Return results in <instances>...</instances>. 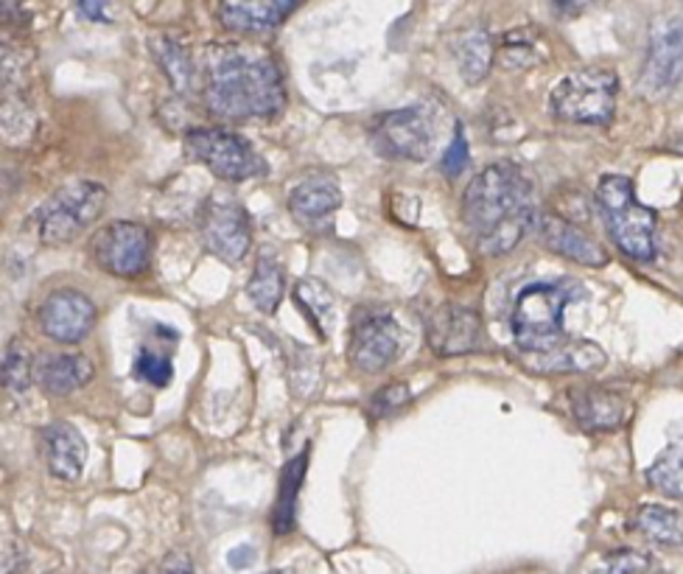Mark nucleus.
<instances>
[{
  "label": "nucleus",
  "mask_w": 683,
  "mask_h": 574,
  "mask_svg": "<svg viewBox=\"0 0 683 574\" xmlns=\"http://www.w3.org/2000/svg\"><path fill=\"white\" fill-rule=\"evenodd\" d=\"M49 574H56V572H49Z\"/></svg>",
  "instance_id": "nucleus-38"
},
{
  "label": "nucleus",
  "mask_w": 683,
  "mask_h": 574,
  "mask_svg": "<svg viewBox=\"0 0 683 574\" xmlns=\"http://www.w3.org/2000/svg\"><path fill=\"white\" fill-rule=\"evenodd\" d=\"M467 160H471V149H467L465 129L456 124L454 138H451V146H449V152L443 155V163H440V166H443L445 177H460V174L467 168Z\"/></svg>",
  "instance_id": "nucleus-34"
},
{
  "label": "nucleus",
  "mask_w": 683,
  "mask_h": 574,
  "mask_svg": "<svg viewBox=\"0 0 683 574\" xmlns=\"http://www.w3.org/2000/svg\"><path fill=\"white\" fill-rule=\"evenodd\" d=\"M432 107L414 104V107L383 113L372 124V146L381 157L390 160L420 163L432 155L434 135H438Z\"/></svg>",
  "instance_id": "nucleus-8"
},
{
  "label": "nucleus",
  "mask_w": 683,
  "mask_h": 574,
  "mask_svg": "<svg viewBox=\"0 0 683 574\" xmlns=\"http://www.w3.org/2000/svg\"><path fill=\"white\" fill-rule=\"evenodd\" d=\"M635 530L648 541L670 550H683V513L664 504H642L635 510Z\"/></svg>",
  "instance_id": "nucleus-24"
},
{
  "label": "nucleus",
  "mask_w": 683,
  "mask_h": 574,
  "mask_svg": "<svg viewBox=\"0 0 683 574\" xmlns=\"http://www.w3.org/2000/svg\"><path fill=\"white\" fill-rule=\"evenodd\" d=\"M648 482L653 491L683 504V426L648 468Z\"/></svg>",
  "instance_id": "nucleus-26"
},
{
  "label": "nucleus",
  "mask_w": 683,
  "mask_h": 574,
  "mask_svg": "<svg viewBox=\"0 0 683 574\" xmlns=\"http://www.w3.org/2000/svg\"><path fill=\"white\" fill-rule=\"evenodd\" d=\"M586 298V289L577 281L533 283L516 294L509 312V331L524 353H546L569 342L564 328V314L575 300Z\"/></svg>",
  "instance_id": "nucleus-3"
},
{
  "label": "nucleus",
  "mask_w": 683,
  "mask_h": 574,
  "mask_svg": "<svg viewBox=\"0 0 683 574\" xmlns=\"http://www.w3.org/2000/svg\"><path fill=\"white\" fill-rule=\"evenodd\" d=\"M597 205L613 244L633 261H653L659 216L635 199V188L624 174H606L597 186Z\"/></svg>",
  "instance_id": "nucleus-4"
},
{
  "label": "nucleus",
  "mask_w": 683,
  "mask_h": 574,
  "mask_svg": "<svg viewBox=\"0 0 683 574\" xmlns=\"http://www.w3.org/2000/svg\"><path fill=\"white\" fill-rule=\"evenodd\" d=\"M294 303L301 305L303 317L312 323V328L317 331L319 340H328V331L330 325H334V294H330V289L325 286L323 281H317V278H303V281H297V286H294L292 292Z\"/></svg>",
  "instance_id": "nucleus-27"
},
{
  "label": "nucleus",
  "mask_w": 683,
  "mask_h": 574,
  "mask_svg": "<svg viewBox=\"0 0 683 574\" xmlns=\"http://www.w3.org/2000/svg\"><path fill=\"white\" fill-rule=\"evenodd\" d=\"M36 320L49 340L60 342V345H76V342L87 340V334L96 325V305L78 289H56L42 300Z\"/></svg>",
  "instance_id": "nucleus-13"
},
{
  "label": "nucleus",
  "mask_w": 683,
  "mask_h": 574,
  "mask_svg": "<svg viewBox=\"0 0 683 574\" xmlns=\"http://www.w3.org/2000/svg\"><path fill=\"white\" fill-rule=\"evenodd\" d=\"M188 155L202 163L224 182H244L264 177L266 163L259 152L252 149L250 140L219 126H197L186 135Z\"/></svg>",
  "instance_id": "nucleus-7"
},
{
  "label": "nucleus",
  "mask_w": 683,
  "mask_h": 574,
  "mask_svg": "<svg viewBox=\"0 0 683 574\" xmlns=\"http://www.w3.org/2000/svg\"><path fill=\"white\" fill-rule=\"evenodd\" d=\"M40 455L51 477L60 482H76L87 460V440L67 420H54L40 429Z\"/></svg>",
  "instance_id": "nucleus-17"
},
{
  "label": "nucleus",
  "mask_w": 683,
  "mask_h": 574,
  "mask_svg": "<svg viewBox=\"0 0 683 574\" xmlns=\"http://www.w3.org/2000/svg\"><path fill=\"white\" fill-rule=\"evenodd\" d=\"M78 9H82L84 18L93 20V23H109V20H113L107 0H78Z\"/></svg>",
  "instance_id": "nucleus-37"
},
{
  "label": "nucleus",
  "mask_w": 683,
  "mask_h": 574,
  "mask_svg": "<svg viewBox=\"0 0 683 574\" xmlns=\"http://www.w3.org/2000/svg\"><path fill=\"white\" fill-rule=\"evenodd\" d=\"M650 568V555L639 550H617L602 555L591 574H644Z\"/></svg>",
  "instance_id": "nucleus-32"
},
{
  "label": "nucleus",
  "mask_w": 683,
  "mask_h": 574,
  "mask_svg": "<svg viewBox=\"0 0 683 574\" xmlns=\"http://www.w3.org/2000/svg\"><path fill=\"white\" fill-rule=\"evenodd\" d=\"M617 73L608 67H580L551 87L549 109L564 124L608 126L617 115Z\"/></svg>",
  "instance_id": "nucleus-5"
},
{
  "label": "nucleus",
  "mask_w": 683,
  "mask_h": 574,
  "mask_svg": "<svg viewBox=\"0 0 683 574\" xmlns=\"http://www.w3.org/2000/svg\"><path fill=\"white\" fill-rule=\"evenodd\" d=\"M571 415L586 431H617L630 418V401L619 389L582 384L569 389Z\"/></svg>",
  "instance_id": "nucleus-16"
},
{
  "label": "nucleus",
  "mask_w": 683,
  "mask_h": 574,
  "mask_svg": "<svg viewBox=\"0 0 683 574\" xmlns=\"http://www.w3.org/2000/svg\"><path fill=\"white\" fill-rule=\"evenodd\" d=\"M342 208V188L330 174H308L288 194V210L303 228H319Z\"/></svg>",
  "instance_id": "nucleus-19"
},
{
  "label": "nucleus",
  "mask_w": 683,
  "mask_h": 574,
  "mask_svg": "<svg viewBox=\"0 0 683 574\" xmlns=\"http://www.w3.org/2000/svg\"><path fill=\"white\" fill-rule=\"evenodd\" d=\"M91 255L98 270L115 278H138L151 263V236L138 222L104 225L91 241Z\"/></svg>",
  "instance_id": "nucleus-11"
},
{
  "label": "nucleus",
  "mask_w": 683,
  "mask_h": 574,
  "mask_svg": "<svg viewBox=\"0 0 683 574\" xmlns=\"http://www.w3.org/2000/svg\"><path fill=\"white\" fill-rule=\"evenodd\" d=\"M544 60V36L535 29H513L498 40L496 62L504 71H527Z\"/></svg>",
  "instance_id": "nucleus-28"
},
{
  "label": "nucleus",
  "mask_w": 683,
  "mask_h": 574,
  "mask_svg": "<svg viewBox=\"0 0 683 574\" xmlns=\"http://www.w3.org/2000/svg\"><path fill=\"white\" fill-rule=\"evenodd\" d=\"M535 228H538L540 241H544L551 252L569 258V261L580 263V267L600 270V267H606L608 263L606 247L593 239V236H588L582 228H577L575 222H569L566 216L544 210V213H538Z\"/></svg>",
  "instance_id": "nucleus-15"
},
{
  "label": "nucleus",
  "mask_w": 683,
  "mask_h": 574,
  "mask_svg": "<svg viewBox=\"0 0 683 574\" xmlns=\"http://www.w3.org/2000/svg\"><path fill=\"white\" fill-rule=\"evenodd\" d=\"M107 205V188L93 180H76L56 188L31 216L40 244L60 247L82 236Z\"/></svg>",
  "instance_id": "nucleus-6"
},
{
  "label": "nucleus",
  "mask_w": 683,
  "mask_h": 574,
  "mask_svg": "<svg viewBox=\"0 0 683 574\" xmlns=\"http://www.w3.org/2000/svg\"><path fill=\"white\" fill-rule=\"evenodd\" d=\"M160 574H193V561L186 550L168 552L160 563Z\"/></svg>",
  "instance_id": "nucleus-36"
},
{
  "label": "nucleus",
  "mask_w": 683,
  "mask_h": 574,
  "mask_svg": "<svg viewBox=\"0 0 683 574\" xmlns=\"http://www.w3.org/2000/svg\"><path fill=\"white\" fill-rule=\"evenodd\" d=\"M401 325L387 309H356L348 362L356 373H383L401 353Z\"/></svg>",
  "instance_id": "nucleus-9"
},
{
  "label": "nucleus",
  "mask_w": 683,
  "mask_h": 574,
  "mask_svg": "<svg viewBox=\"0 0 683 574\" xmlns=\"http://www.w3.org/2000/svg\"><path fill=\"white\" fill-rule=\"evenodd\" d=\"M31 378H34V365H31L29 347L20 340H12L3 353V384L14 395H20L31 387Z\"/></svg>",
  "instance_id": "nucleus-30"
},
{
  "label": "nucleus",
  "mask_w": 683,
  "mask_h": 574,
  "mask_svg": "<svg viewBox=\"0 0 683 574\" xmlns=\"http://www.w3.org/2000/svg\"><path fill=\"white\" fill-rule=\"evenodd\" d=\"M454 60L456 67H460V76L467 84H480L491 73L493 60H496V42H493L491 31L482 29V25L462 31L454 40Z\"/></svg>",
  "instance_id": "nucleus-23"
},
{
  "label": "nucleus",
  "mask_w": 683,
  "mask_h": 574,
  "mask_svg": "<svg viewBox=\"0 0 683 574\" xmlns=\"http://www.w3.org/2000/svg\"><path fill=\"white\" fill-rule=\"evenodd\" d=\"M308 455H312V449L306 446L301 455H294L286 462V468H283L281 482H277L275 508H272V530H275V535H288L294 524H297V497H301L303 479H306Z\"/></svg>",
  "instance_id": "nucleus-22"
},
{
  "label": "nucleus",
  "mask_w": 683,
  "mask_h": 574,
  "mask_svg": "<svg viewBox=\"0 0 683 574\" xmlns=\"http://www.w3.org/2000/svg\"><path fill=\"white\" fill-rule=\"evenodd\" d=\"M593 7V0H549L551 14L558 20H575Z\"/></svg>",
  "instance_id": "nucleus-35"
},
{
  "label": "nucleus",
  "mask_w": 683,
  "mask_h": 574,
  "mask_svg": "<svg viewBox=\"0 0 683 574\" xmlns=\"http://www.w3.org/2000/svg\"><path fill=\"white\" fill-rule=\"evenodd\" d=\"M199 233L210 255L224 263H239L250 250V216L230 194H210L199 208Z\"/></svg>",
  "instance_id": "nucleus-10"
},
{
  "label": "nucleus",
  "mask_w": 683,
  "mask_h": 574,
  "mask_svg": "<svg viewBox=\"0 0 683 574\" xmlns=\"http://www.w3.org/2000/svg\"><path fill=\"white\" fill-rule=\"evenodd\" d=\"M204 104L228 121L275 118L286 107L281 67L264 51L213 45L204 65Z\"/></svg>",
  "instance_id": "nucleus-2"
},
{
  "label": "nucleus",
  "mask_w": 683,
  "mask_h": 574,
  "mask_svg": "<svg viewBox=\"0 0 683 574\" xmlns=\"http://www.w3.org/2000/svg\"><path fill=\"white\" fill-rule=\"evenodd\" d=\"M683 84V20L661 18L650 29L648 60H644L639 91L650 98L666 96Z\"/></svg>",
  "instance_id": "nucleus-12"
},
{
  "label": "nucleus",
  "mask_w": 683,
  "mask_h": 574,
  "mask_svg": "<svg viewBox=\"0 0 683 574\" xmlns=\"http://www.w3.org/2000/svg\"><path fill=\"white\" fill-rule=\"evenodd\" d=\"M151 51H155V60L157 65H160V71L166 73L168 84H171L177 93H191L193 82H197V65H193L191 54L182 49L180 42L171 40V36H155V40H151Z\"/></svg>",
  "instance_id": "nucleus-29"
},
{
  "label": "nucleus",
  "mask_w": 683,
  "mask_h": 574,
  "mask_svg": "<svg viewBox=\"0 0 683 574\" xmlns=\"http://www.w3.org/2000/svg\"><path fill=\"white\" fill-rule=\"evenodd\" d=\"M425 342H429L432 353L440 356V359L474 353L482 342L480 314L460 303L440 305V309L432 312L429 323H425Z\"/></svg>",
  "instance_id": "nucleus-14"
},
{
  "label": "nucleus",
  "mask_w": 683,
  "mask_h": 574,
  "mask_svg": "<svg viewBox=\"0 0 683 574\" xmlns=\"http://www.w3.org/2000/svg\"><path fill=\"white\" fill-rule=\"evenodd\" d=\"M409 395L412 393H409V387L403 382L387 384V387L378 389V393L370 398L367 415H370V420L387 418V415H392L396 409H401L403 404H409Z\"/></svg>",
  "instance_id": "nucleus-33"
},
{
  "label": "nucleus",
  "mask_w": 683,
  "mask_h": 574,
  "mask_svg": "<svg viewBox=\"0 0 683 574\" xmlns=\"http://www.w3.org/2000/svg\"><path fill=\"white\" fill-rule=\"evenodd\" d=\"M533 199V180L518 163H491L465 188L462 222L476 236L485 255H507L522 244L529 228L538 222Z\"/></svg>",
  "instance_id": "nucleus-1"
},
{
  "label": "nucleus",
  "mask_w": 683,
  "mask_h": 574,
  "mask_svg": "<svg viewBox=\"0 0 683 574\" xmlns=\"http://www.w3.org/2000/svg\"><path fill=\"white\" fill-rule=\"evenodd\" d=\"M133 373L135 378L151 384V387H168L171 378H175V365H171V359L162 356V353H155L149 351V347H144V351L138 353V359H135Z\"/></svg>",
  "instance_id": "nucleus-31"
},
{
  "label": "nucleus",
  "mask_w": 683,
  "mask_h": 574,
  "mask_svg": "<svg viewBox=\"0 0 683 574\" xmlns=\"http://www.w3.org/2000/svg\"><path fill=\"white\" fill-rule=\"evenodd\" d=\"M306 0H219V23L235 34H264L277 29Z\"/></svg>",
  "instance_id": "nucleus-18"
},
{
  "label": "nucleus",
  "mask_w": 683,
  "mask_h": 574,
  "mask_svg": "<svg viewBox=\"0 0 683 574\" xmlns=\"http://www.w3.org/2000/svg\"><path fill=\"white\" fill-rule=\"evenodd\" d=\"M283 292H286L283 267L270 252H261L259 261H255V270H252L250 283H246V294H250L252 305L264 314H275L283 300Z\"/></svg>",
  "instance_id": "nucleus-25"
},
{
  "label": "nucleus",
  "mask_w": 683,
  "mask_h": 574,
  "mask_svg": "<svg viewBox=\"0 0 683 574\" xmlns=\"http://www.w3.org/2000/svg\"><path fill=\"white\" fill-rule=\"evenodd\" d=\"M96 367L84 353H45L34 365V382L45 395L65 398L93 382Z\"/></svg>",
  "instance_id": "nucleus-20"
},
{
  "label": "nucleus",
  "mask_w": 683,
  "mask_h": 574,
  "mask_svg": "<svg viewBox=\"0 0 683 574\" xmlns=\"http://www.w3.org/2000/svg\"><path fill=\"white\" fill-rule=\"evenodd\" d=\"M606 351L597 342L569 340L555 351L524 353V367L533 373H593L606 367Z\"/></svg>",
  "instance_id": "nucleus-21"
}]
</instances>
